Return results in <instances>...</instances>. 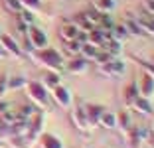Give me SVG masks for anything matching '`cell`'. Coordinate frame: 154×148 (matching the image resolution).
<instances>
[{
    "mask_svg": "<svg viewBox=\"0 0 154 148\" xmlns=\"http://www.w3.org/2000/svg\"><path fill=\"white\" fill-rule=\"evenodd\" d=\"M30 55H32V59L38 65H42L44 69L61 71V69L65 67V61H63V57H61V54L54 48H48V45H45V48H40V49H34Z\"/></svg>",
    "mask_w": 154,
    "mask_h": 148,
    "instance_id": "obj_1",
    "label": "cell"
},
{
    "mask_svg": "<svg viewBox=\"0 0 154 148\" xmlns=\"http://www.w3.org/2000/svg\"><path fill=\"white\" fill-rule=\"evenodd\" d=\"M26 91H28L30 101H32L34 105H40V107H45V105H48V91H45L44 83H40V81H28Z\"/></svg>",
    "mask_w": 154,
    "mask_h": 148,
    "instance_id": "obj_2",
    "label": "cell"
},
{
    "mask_svg": "<svg viewBox=\"0 0 154 148\" xmlns=\"http://www.w3.org/2000/svg\"><path fill=\"white\" fill-rule=\"evenodd\" d=\"M51 97H54L55 105H57L59 109H65V111H69V109H71V105H73V97H71V93H69V91L65 89L63 85L54 87V91H51Z\"/></svg>",
    "mask_w": 154,
    "mask_h": 148,
    "instance_id": "obj_3",
    "label": "cell"
},
{
    "mask_svg": "<svg viewBox=\"0 0 154 148\" xmlns=\"http://www.w3.org/2000/svg\"><path fill=\"white\" fill-rule=\"evenodd\" d=\"M136 91H138V97L152 99L154 97V77L148 75V73H142L140 79L136 81Z\"/></svg>",
    "mask_w": 154,
    "mask_h": 148,
    "instance_id": "obj_4",
    "label": "cell"
},
{
    "mask_svg": "<svg viewBox=\"0 0 154 148\" xmlns=\"http://www.w3.org/2000/svg\"><path fill=\"white\" fill-rule=\"evenodd\" d=\"M69 121H71V125L75 126L79 132H83V134L89 130V125H87V117H85V111H83V107L71 109V111H69Z\"/></svg>",
    "mask_w": 154,
    "mask_h": 148,
    "instance_id": "obj_5",
    "label": "cell"
},
{
    "mask_svg": "<svg viewBox=\"0 0 154 148\" xmlns=\"http://www.w3.org/2000/svg\"><path fill=\"white\" fill-rule=\"evenodd\" d=\"M81 36V28L77 26V22H63L59 26V38L63 42H71V40H79Z\"/></svg>",
    "mask_w": 154,
    "mask_h": 148,
    "instance_id": "obj_6",
    "label": "cell"
},
{
    "mask_svg": "<svg viewBox=\"0 0 154 148\" xmlns=\"http://www.w3.org/2000/svg\"><path fill=\"white\" fill-rule=\"evenodd\" d=\"M28 40L32 42V45L36 49H40V48H45V45H48V34H45L44 30H40V28H36V26H30L28 28Z\"/></svg>",
    "mask_w": 154,
    "mask_h": 148,
    "instance_id": "obj_7",
    "label": "cell"
},
{
    "mask_svg": "<svg viewBox=\"0 0 154 148\" xmlns=\"http://www.w3.org/2000/svg\"><path fill=\"white\" fill-rule=\"evenodd\" d=\"M83 111H85L89 130L95 128V126H99V117H101V113H103V107H101V105H85Z\"/></svg>",
    "mask_w": 154,
    "mask_h": 148,
    "instance_id": "obj_8",
    "label": "cell"
},
{
    "mask_svg": "<svg viewBox=\"0 0 154 148\" xmlns=\"http://www.w3.org/2000/svg\"><path fill=\"white\" fill-rule=\"evenodd\" d=\"M148 136H150V130L148 128H144V126H131L128 128V142H132V144H144L146 140H148Z\"/></svg>",
    "mask_w": 154,
    "mask_h": 148,
    "instance_id": "obj_9",
    "label": "cell"
},
{
    "mask_svg": "<svg viewBox=\"0 0 154 148\" xmlns=\"http://www.w3.org/2000/svg\"><path fill=\"white\" fill-rule=\"evenodd\" d=\"M42 132H44V115L38 111L36 117L30 121V130H28L26 136H30V140H38V136H40Z\"/></svg>",
    "mask_w": 154,
    "mask_h": 148,
    "instance_id": "obj_10",
    "label": "cell"
},
{
    "mask_svg": "<svg viewBox=\"0 0 154 148\" xmlns=\"http://www.w3.org/2000/svg\"><path fill=\"white\" fill-rule=\"evenodd\" d=\"M0 48L4 49V51H8V54L16 55V57H20V55L24 54L22 48H20V45L12 40V36H8V34H2V36H0Z\"/></svg>",
    "mask_w": 154,
    "mask_h": 148,
    "instance_id": "obj_11",
    "label": "cell"
},
{
    "mask_svg": "<svg viewBox=\"0 0 154 148\" xmlns=\"http://www.w3.org/2000/svg\"><path fill=\"white\" fill-rule=\"evenodd\" d=\"M65 67H67L69 73L81 75V73H85L87 69H89V63H87V59H83V57H79V55H75V57H71L67 63H65Z\"/></svg>",
    "mask_w": 154,
    "mask_h": 148,
    "instance_id": "obj_12",
    "label": "cell"
},
{
    "mask_svg": "<svg viewBox=\"0 0 154 148\" xmlns=\"http://www.w3.org/2000/svg\"><path fill=\"white\" fill-rule=\"evenodd\" d=\"M38 138H40V148H63L61 138H57L51 132H42Z\"/></svg>",
    "mask_w": 154,
    "mask_h": 148,
    "instance_id": "obj_13",
    "label": "cell"
},
{
    "mask_svg": "<svg viewBox=\"0 0 154 148\" xmlns=\"http://www.w3.org/2000/svg\"><path fill=\"white\" fill-rule=\"evenodd\" d=\"M131 107H134L136 111L142 115V117H148V115H152V103H150V99L136 97V99H134V103H132Z\"/></svg>",
    "mask_w": 154,
    "mask_h": 148,
    "instance_id": "obj_14",
    "label": "cell"
},
{
    "mask_svg": "<svg viewBox=\"0 0 154 148\" xmlns=\"http://www.w3.org/2000/svg\"><path fill=\"white\" fill-rule=\"evenodd\" d=\"M134 20L138 22L142 34H150V36H154V16L142 14V16H138V18H134Z\"/></svg>",
    "mask_w": 154,
    "mask_h": 148,
    "instance_id": "obj_15",
    "label": "cell"
},
{
    "mask_svg": "<svg viewBox=\"0 0 154 148\" xmlns=\"http://www.w3.org/2000/svg\"><path fill=\"white\" fill-rule=\"evenodd\" d=\"M99 126H103V128H117V115L103 109V113L99 117Z\"/></svg>",
    "mask_w": 154,
    "mask_h": 148,
    "instance_id": "obj_16",
    "label": "cell"
},
{
    "mask_svg": "<svg viewBox=\"0 0 154 148\" xmlns=\"http://www.w3.org/2000/svg\"><path fill=\"white\" fill-rule=\"evenodd\" d=\"M91 8H95L99 14H111L115 10V0H93Z\"/></svg>",
    "mask_w": 154,
    "mask_h": 148,
    "instance_id": "obj_17",
    "label": "cell"
},
{
    "mask_svg": "<svg viewBox=\"0 0 154 148\" xmlns=\"http://www.w3.org/2000/svg\"><path fill=\"white\" fill-rule=\"evenodd\" d=\"M10 128H12V134L16 136V138H22V136L28 134V130H30V121H22V119H18Z\"/></svg>",
    "mask_w": 154,
    "mask_h": 148,
    "instance_id": "obj_18",
    "label": "cell"
},
{
    "mask_svg": "<svg viewBox=\"0 0 154 148\" xmlns=\"http://www.w3.org/2000/svg\"><path fill=\"white\" fill-rule=\"evenodd\" d=\"M99 49L101 48H97V45L87 44V42H85V44L81 45V54H79V55H81L83 59H87V61H89V59H93V61H95L97 55H99Z\"/></svg>",
    "mask_w": 154,
    "mask_h": 148,
    "instance_id": "obj_19",
    "label": "cell"
},
{
    "mask_svg": "<svg viewBox=\"0 0 154 148\" xmlns=\"http://www.w3.org/2000/svg\"><path fill=\"white\" fill-rule=\"evenodd\" d=\"M18 119H20L18 117V111H12V109L0 113V125H2V126H12Z\"/></svg>",
    "mask_w": 154,
    "mask_h": 148,
    "instance_id": "obj_20",
    "label": "cell"
},
{
    "mask_svg": "<svg viewBox=\"0 0 154 148\" xmlns=\"http://www.w3.org/2000/svg\"><path fill=\"white\" fill-rule=\"evenodd\" d=\"M44 85H50L51 89L57 87V85H61V83H59V71L45 69V71H44Z\"/></svg>",
    "mask_w": 154,
    "mask_h": 148,
    "instance_id": "obj_21",
    "label": "cell"
},
{
    "mask_svg": "<svg viewBox=\"0 0 154 148\" xmlns=\"http://www.w3.org/2000/svg\"><path fill=\"white\" fill-rule=\"evenodd\" d=\"M36 113H38L36 105H22L20 111H18V117L22 119V121H32V119L36 117Z\"/></svg>",
    "mask_w": 154,
    "mask_h": 148,
    "instance_id": "obj_22",
    "label": "cell"
},
{
    "mask_svg": "<svg viewBox=\"0 0 154 148\" xmlns=\"http://www.w3.org/2000/svg\"><path fill=\"white\" fill-rule=\"evenodd\" d=\"M28 79L24 75H14V77H8V91H18L22 87H26Z\"/></svg>",
    "mask_w": 154,
    "mask_h": 148,
    "instance_id": "obj_23",
    "label": "cell"
},
{
    "mask_svg": "<svg viewBox=\"0 0 154 148\" xmlns=\"http://www.w3.org/2000/svg\"><path fill=\"white\" fill-rule=\"evenodd\" d=\"M81 45L83 42L81 40H71V42H65V54L71 55V57H75V55L81 54Z\"/></svg>",
    "mask_w": 154,
    "mask_h": 148,
    "instance_id": "obj_24",
    "label": "cell"
},
{
    "mask_svg": "<svg viewBox=\"0 0 154 148\" xmlns=\"http://www.w3.org/2000/svg\"><path fill=\"white\" fill-rule=\"evenodd\" d=\"M16 18H18L20 22H24L28 28L34 26V22H36V18H34V12H32V10H28V8H22L18 14H16Z\"/></svg>",
    "mask_w": 154,
    "mask_h": 148,
    "instance_id": "obj_25",
    "label": "cell"
},
{
    "mask_svg": "<svg viewBox=\"0 0 154 148\" xmlns=\"http://www.w3.org/2000/svg\"><path fill=\"white\" fill-rule=\"evenodd\" d=\"M2 6H4V8H6V12L14 14V16H16V14H18L20 10L24 8V6H22V2H20V0H2Z\"/></svg>",
    "mask_w": 154,
    "mask_h": 148,
    "instance_id": "obj_26",
    "label": "cell"
},
{
    "mask_svg": "<svg viewBox=\"0 0 154 148\" xmlns=\"http://www.w3.org/2000/svg\"><path fill=\"white\" fill-rule=\"evenodd\" d=\"M136 97H138V91H136V81H132L131 85L125 89V101H127L128 107L134 103V99H136Z\"/></svg>",
    "mask_w": 154,
    "mask_h": 148,
    "instance_id": "obj_27",
    "label": "cell"
},
{
    "mask_svg": "<svg viewBox=\"0 0 154 148\" xmlns=\"http://www.w3.org/2000/svg\"><path fill=\"white\" fill-rule=\"evenodd\" d=\"M125 26H127L128 34H132V36H144V34H142V30H140V26H138V22H136L134 18H131V16L125 20Z\"/></svg>",
    "mask_w": 154,
    "mask_h": 148,
    "instance_id": "obj_28",
    "label": "cell"
},
{
    "mask_svg": "<svg viewBox=\"0 0 154 148\" xmlns=\"http://www.w3.org/2000/svg\"><path fill=\"white\" fill-rule=\"evenodd\" d=\"M117 126H121V128H125V130L131 128V119H128V113L127 111H121L117 115Z\"/></svg>",
    "mask_w": 154,
    "mask_h": 148,
    "instance_id": "obj_29",
    "label": "cell"
},
{
    "mask_svg": "<svg viewBox=\"0 0 154 148\" xmlns=\"http://www.w3.org/2000/svg\"><path fill=\"white\" fill-rule=\"evenodd\" d=\"M142 14H148V16H154V0H142Z\"/></svg>",
    "mask_w": 154,
    "mask_h": 148,
    "instance_id": "obj_30",
    "label": "cell"
},
{
    "mask_svg": "<svg viewBox=\"0 0 154 148\" xmlns=\"http://www.w3.org/2000/svg\"><path fill=\"white\" fill-rule=\"evenodd\" d=\"M20 2H22V6L24 8H28V10H40L42 8V2L40 0H20Z\"/></svg>",
    "mask_w": 154,
    "mask_h": 148,
    "instance_id": "obj_31",
    "label": "cell"
},
{
    "mask_svg": "<svg viewBox=\"0 0 154 148\" xmlns=\"http://www.w3.org/2000/svg\"><path fill=\"white\" fill-rule=\"evenodd\" d=\"M8 91V73H0V99Z\"/></svg>",
    "mask_w": 154,
    "mask_h": 148,
    "instance_id": "obj_32",
    "label": "cell"
},
{
    "mask_svg": "<svg viewBox=\"0 0 154 148\" xmlns=\"http://www.w3.org/2000/svg\"><path fill=\"white\" fill-rule=\"evenodd\" d=\"M140 67L144 69V73H148V75L154 77V61H144V59H140Z\"/></svg>",
    "mask_w": 154,
    "mask_h": 148,
    "instance_id": "obj_33",
    "label": "cell"
},
{
    "mask_svg": "<svg viewBox=\"0 0 154 148\" xmlns=\"http://www.w3.org/2000/svg\"><path fill=\"white\" fill-rule=\"evenodd\" d=\"M2 57H4V49L0 48V59H2Z\"/></svg>",
    "mask_w": 154,
    "mask_h": 148,
    "instance_id": "obj_34",
    "label": "cell"
},
{
    "mask_svg": "<svg viewBox=\"0 0 154 148\" xmlns=\"http://www.w3.org/2000/svg\"><path fill=\"white\" fill-rule=\"evenodd\" d=\"M4 146H6V144H4V142H0V148H4Z\"/></svg>",
    "mask_w": 154,
    "mask_h": 148,
    "instance_id": "obj_35",
    "label": "cell"
},
{
    "mask_svg": "<svg viewBox=\"0 0 154 148\" xmlns=\"http://www.w3.org/2000/svg\"><path fill=\"white\" fill-rule=\"evenodd\" d=\"M140 148H146V146H142V144H140Z\"/></svg>",
    "mask_w": 154,
    "mask_h": 148,
    "instance_id": "obj_36",
    "label": "cell"
},
{
    "mask_svg": "<svg viewBox=\"0 0 154 148\" xmlns=\"http://www.w3.org/2000/svg\"><path fill=\"white\" fill-rule=\"evenodd\" d=\"M0 130H2V125H0Z\"/></svg>",
    "mask_w": 154,
    "mask_h": 148,
    "instance_id": "obj_37",
    "label": "cell"
},
{
    "mask_svg": "<svg viewBox=\"0 0 154 148\" xmlns=\"http://www.w3.org/2000/svg\"><path fill=\"white\" fill-rule=\"evenodd\" d=\"M152 134H154V128H152Z\"/></svg>",
    "mask_w": 154,
    "mask_h": 148,
    "instance_id": "obj_38",
    "label": "cell"
}]
</instances>
